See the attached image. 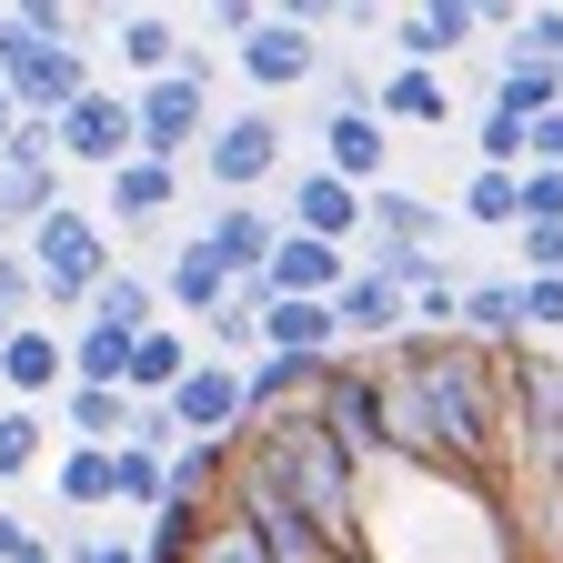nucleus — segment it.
I'll return each instance as SVG.
<instances>
[{
  "mask_svg": "<svg viewBox=\"0 0 563 563\" xmlns=\"http://www.w3.org/2000/svg\"><path fill=\"white\" fill-rule=\"evenodd\" d=\"M81 322H101V332H131V342H141V332H162L172 312H162V282H141V272H111L101 292H91V312H81Z\"/></svg>",
  "mask_w": 563,
  "mask_h": 563,
  "instance_id": "a878e982",
  "label": "nucleus"
},
{
  "mask_svg": "<svg viewBox=\"0 0 563 563\" xmlns=\"http://www.w3.org/2000/svg\"><path fill=\"white\" fill-rule=\"evenodd\" d=\"M332 322H342V352H352V342H402V332H412V302L393 292L373 262H352V282L332 292Z\"/></svg>",
  "mask_w": 563,
  "mask_h": 563,
  "instance_id": "2eb2a0df",
  "label": "nucleus"
},
{
  "mask_svg": "<svg viewBox=\"0 0 563 563\" xmlns=\"http://www.w3.org/2000/svg\"><path fill=\"white\" fill-rule=\"evenodd\" d=\"M523 332H563V282H523Z\"/></svg>",
  "mask_w": 563,
  "mask_h": 563,
  "instance_id": "a19ab883",
  "label": "nucleus"
},
{
  "mask_svg": "<svg viewBox=\"0 0 563 563\" xmlns=\"http://www.w3.org/2000/svg\"><path fill=\"white\" fill-rule=\"evenodd\" d=\"M242 81L252 91H302L312 70H322V41H312V21H292V11H262L252 31H242Z\"/></svg>",
  "mask_w": 563,
  "mask_h": 563,
  "instance_id": "9d476101",
  "label": "nucleus"
},
{
  "mask_svg": "<svg viewBox=\"0 0 563 563\" xmlns=\"http://www.w3.org/2000/svg\"><path fill=\"white\" fill-rule=\"evenodd\" d=\"M523 222H563V172L553 162H523Z\"/></svg>",
  "mask_w": 563,
  "mask_h": 563,
  "instance_id": "ea45409f",
  "label": "nucleus"
},
{
  "mask_svg": "<svg viewBox=\"0 0 563 563\" xmlns=\"http://www.w3.org/2000/svg\"><path fill=\"white\" fill-rule=\"evenodd\" d=\"M21 252H31V272H41V302H51V312H91V292L121 272V262H111V232L91 222L81 201H60Z\"/></svg>",
  "mask_w": 563,
  "mask_h": 563,
  "instance_id": "7ed1b4c3",
  "label": "nucleus"
},
{
  "mask_svg": "<svg viewBox=\"0 0 563 563\" xmlns=\"http://www.w3.org/2000/svg\"><path fill=\"white\" fill-rule=\"evenodd\" d=\"M282 232H302V242H332V252H352V232H363V191H352V181H332L322 162L292 181V222H282Z\"/></svg>",
  "mask_w": 563,
  "mask_h": 563,
  "instance_id": "f3484780",
  "label": "nucleus"
},
{
  "mask_svg": "<svg viewBox=\"0 0 563 563\" xmlns=\"http://www.w3.org/2000/svg\"><path fill=\"white\" fill-rule=\"evenodd\" d=\"M60 393H70V342H60L51 322H21L11 342H0V402L41 412V402H60Z\"/></svg>",
  "mask_w": 563,
  "mask_h": 563,
  "instance_id": "f8f14e48",
  "label": "nucleus"
},
{
  "mask_svg": "<svg viewBox=\"0 0 563 563\" xmlns=\"http://www.w3.org/2000/svg\"><path fill=\"white\" fill-rule=\"evenodd\" d=\"M473 31H483V0H422V11H402V21H393L402 70H443L453 51H473Z\"/></svg>",
  "mask_w": 563,
  "mask_h": 563,
  "instance_id": "4468645a",
  "label": "nucleus"
},
{
  "mask_svg": "<svg viewBox=\"0 0 563 563\" xmlns=\"http://www.w3.org/2000/svg\"><path fill=\"white\" fill-rule=\"evenodd\" d=\"M523 282H563V222H523Z\"/></svg>",
  "mask_w": 563,
  "mask_h": 563,
  "instance_id": "58836bf2",
  "label": "nucleus"
},
{
  "mask_svg": "<svg viewBox=\"0 0 563 563\" xmlns=\"http://www.w3.org/2000/svg\"><path fill=\"white\" fill-rule=\"evenodd\" d=\"M242 453H252V463H262V473H272V483L322 523L332 563H373V543H363V463H352L312 412H272V422H252Z\"/></svg>",
  "mask_w": 563,
  "mask_h": 563,
  "instance_id": "f03ea898",
  "label": "nucleus"
},
{
  "mask_svg": "<svg viewBox=\"0 0 563 563\" xmlns=\"http://www.w3.org/2000/svg\"><path fill=\"white\" fill-rule=\"evenodd\" d=\"M211 262H222L232 272V292H242V282H262L272 272V242H282V222H272V211H252V201H232V211H211Z\"/></svg>",
  "mask_w": 563,
  "mask_h": 563,
  "instance_id": "aec40b11",
  "label": "nucleus"
},
{
  "mask_svg": "<svg viewBox=\"0 0 563 563\" xmlns=\"http://www.w3.org/2000/svg\"><path fill=\"white\" fill-rule=\"evenodd\" d=\"M60 422H70V443H111V453H121L131 422H141V402H131V393H81V383H70V393H60Z\"/></svg>",
  "mask_w": 563,
  "mask_h": 563,
  "instance_id": "c85d7f7f",
  "label": "nucleus"
},
{
  "mask_svg": "<svg viewBox=\"0 0 563 563\" xmlns=\"http://www.w3.org/2000/svg\"><path fill=\"white\" fill-rule=\"evenodd\" d=\"M463 222H473V232H523V172H483V162H473Z\"/></svg>",
  "mask_w": 563,
  "mask_h": 563,
  "instance_id": "7c9ffc66",
  "label": "nucleus"
},
{
  "mask_svg": "<svg viewBox=\"0 0 563 563\" xmlns=\"http://www.w3.org/2000/svg\"><path fill=\"white\" fill-rule=\"evenodd\" d=\"M41 453H51V433H41V412H21V402H0V483H21V473H41Z\"/></svg>",
  "mask_w": 563,
  "mask_h": 563,
  "instance_id": "f704fd0d",
  "label": "nucleus"
},
{
  "mask_svg": "<svg viewBox=\"0 0 563 563\" xmlns=\"http://www.w3.org/2000/svg\"><path fill=\"white\" fill-rule=\"evenodd\" d=\"M60 563H141V543H70Z\"/></svg>",
  "mask_w": 563,
  "mask_h": 563,
  "instance_id": "c03bdc74",
  "label": "nucleus"
},
{
  "mask_svg": "<svg viewBox=\"0 0 563 563\" xmlns=\"http://www.w3.org/2000/svg\"><path fill=\"white\" fill-rule=\"evenodd\" d=\"M51 493L70 514H101V504H121V453L111 443H70L60 463H51Z\"/></svg>",
  "mask_w": 563,
  "mask_h": 563,
  "instance_id": "b1692460",
  "label": "nucleus"
},
{
  "mask_svg": "<svg viewBox=\"0 0 563 563\" xmlns=\"http://www.w3.org/2000/svg\"><path fill=\"white\" fill-rule=\"evenodd\" d=\"M131 121H141V162H172V172H181V152H201V141H211V91L172 70V81L131 91Z\"/></svg>",
  "mask_w": 563,
  "mask_h": 563,
  "instance_id": "6e6552de",
  "label": "nucleus"
},
{
  "mask_svg": "<svg viewBox=\"0 0 563 563\" xmlns=\"http://www.w3.org/2000/svg\"><path fill=\"white\" fill-rule=\"evenodd\" d=\"M493 111L533 131L543 111H563V70H533V60H504V70H493Z\"/></svg>",
  "mask_w": 563,
  "mask_h": 563,
  "instance_id": "c756f323",
  "label": "nucleus"
},
{
  "mask_svg": "<svg viewBox=\"0 0 563 563\" xmlns=\"http://www.w3.org/2000/svg\"><path fill=\"white\" fill-rule=\"evenodd\" d=\"M191 563H272V553H262L232 514H211V533H201V553H191Z\"/></svg>",
  "mask_w": 563,
  "mask_h": 563,
  "instance_id": "4c0bfd02",
  "label": "nucleus"
},
{
  "mask_svg": "<svg viewBox=\"0 0 563 563\" xmlns=\"http://www.w3.org/2000/svg\"><path fill=\"white\" fill-rule=\"evenodd\" d=\"M262 282H272V302H332L342 282H352V252H332V242H302V232H282Z\"/></svg>",
  "mask_w": 563,
  "mask_h": 563,
  "instance_id": "dca6fc26",
  "label": "nucleus"
},
{
  "mask_svg": "<svg viewBox=\"0 0 563 563\" xmlns=\"http://www.w3.org/2000/svg\"><path fill=\"white\" fill-rule=\"evenodd\" d=\"M31 543H51V533H31V523H21V514H0V563H21V553H31Z\"/></svg>",
  "mask_w": 563,
  "mask_h": 563,
  "instance_id": "79ce46f5",
  "label": "nucleus"
},
{
  "mask_svg": "<svg viewBox=\"0 0 563 563\" xmlns=\"http://www.w3.org/2000/svg\"><path fill=\"white\" fill-rule=\"evenodd\" d=\"M363 232H373L383 252H433V242L453 232V211L422 201V191H402V181H373V191H363Z\"/></svg>",
  "mask_w": 563,
  "mask_h": 563,
  "instance_id": "ddd939ff",
  "label": "nucleus"
},
{
  "mask_svg": "<svg viewBox=\"0 0 563 563\" xmlns=\"http://www.w3.org/2000/svg\"><path fill=\"white\" fill-rule=\"evenodd\" d=\"M373 111H383V131H393V121H412V131H443V121H453V91H443V70H383Z\"/></svg>",
  "mask_w": 563,
  "mask_h": 563,
  "instance_id": "393cba45",
  "label": "nucleus"
},
{
  "mask_svg": "<svg viewBox=\"0 0 563 563\" xmlns=\"http://www.w3.org/2000/svg\"><path fill=\"white\" fill-rule=\"evenodd\" d=\"M463 342H523V272L514 282H463Z\"/></svg>",
  "mask_w": 563,
  "mask_h": 563,
  "instance_id": "cd10ccee",
  "label": "nucleus"
},
{
  "mask_svg": "<svg viewBox=\"0 0 563 563\" xmlns=\"http://www.w3.org/2000/svg\"><path fill=\"white\" fill-rule=\"evenodd\" d=\"M111 51H121V70H131V91H152V81H172V70H181V31H172L162 11H111Z\"/></svg>",
  "mask_w": 563,
  "mask_h": 563,
  "instance_id": "412c9836",
  "label": "nucleus"
},
{
  "mask_svg": "<svg viewBox=\"0 0 563 563\" xmlns=\"http://www.w3.org/2000/svg\"><path fill=\"white\" fill-rule=\"evenodd\" d=\"M262 352H292V363H332V352H342L332 302H262Z\"/></svg>",
  "mask_w": 563,
  "mask_h": 563,
  "instance_id": "4be33fe9",
  "label": "nucleus"
},
{
  "mask_svg": "<svg viewBox=\"0 0 563 563\" xmlns=\"http://www.w3.org/2000/svg\"><path fill=\"white\" fill-rule=\"evenodd\" d=\"M533 162H553V172H563V111H543V121H533Z\"/></svg>",
  "mask_w": 563,
  "mask_h": 563,
  "instance_id": "37998d69",
  "label": "nucleus"
},
{
  "mask_svg": "<svg viewBox=\"0 0 563 563\" xmlns=\"http://www.w3.org/2000/svg\"><path fill=\"white\" fill-rule=\"evenodd\" d=\"M0 91L21 101V121H60L70 101H91V51H70V41H31L21 21H0Z\"/></svg>",
  "mask_w": 563,
  "mask_h": 563,
  "instance_id": "20e7f679",
  "label": "nucleus"
},
{
  "mask_svg": "<svg viewBox=\"0 0 563 563\" xmlns=\"http://www.w3.org/2000/svg\"><path fill=\"white\" fill-rule=\"evenodd\" d=\"M11 332H21V322H11V312H0V342H11Z\"/></svg>",
  "mask_w": 563,
  "mask_h": 563,
  "instance_id": "de8ad7c7",
  "label": "nucleus"
},
{
  "mask_svg": "<svg viewBox=\"0 0 563 563\" xmlns=\"http://www.w3.org/2000/svg\"><path fill=\"white\" fill-rule=\"evenodd\" d=\"M51 141H60V162H81V172H121L131 152H141V121H131V91H91V101H70L60 121H51Z\"/></svg>",
  "mask_w": 563,
  "mask_h": 563,
  "instance_id": "1a4fd4ad",
  "label": "nucleus"
},
{
  "mask_svg": "<svg viewBox=\"0 0 563 563\" xmlns=\"http://www.w3.org/2000/svg\"><path fill=\"white\" fill-rule=\"evenodd\" d=\"M493 373L483 363V342H422V332H402V352H393V402L422 422V473H504V453H514V433H504V402H493Z\"/></svg>",
  "mask_w": 563,
  "mask_h": 563,
  "instance_id": "f257e3e1",
  "label": "nucleus"
},
{
  "mask_svg": "<svg viewBox=\"0 0 563 563\" xmlns=\"http://www.w3.org/2000/svg\"><path fill=\"white\" fill-rule=\"evenodd\" d=\"M21 563H60V553H51V543H31V553H21Z\"/></svg>",
  "mask_w": 563,
  "mask_h": 563,
  "instance_id": "49530a36",
  "label": "nucleus"
},
{
  "mask_svg": "<svg viewBox=\"0 0 563 563\" xmlns=\"http://www.w3.org/2000/svg\"><path fill=\"white\" fill-rule=\"evenodd\" d=\"M31 302H41L31 252H21V242H0V312H11V322H31Z\"/></svg>",
  "mask_w": 563,
  "mask_h": 563,
  "instance_id": "e433bc0d",
  "label": "nucleus"
},
{
  "mask_svg": "<svg viewBox=\"0 0 563 563\" xmlns=\"http://www.w3.org/2000/svg\"><path fill=\"white\" fill-rule=\"evenodd\" d=\"M172 453H141V443H121V504L141 514V523H152L162 504H172V473H162Z\"/></svg>",
  "mask_w": 563,
  "mask_h": 563,
  "instance_id": "72a5a7b5",
  "label": "nucleus"
},
{
  "mask_svg": "<svg viewBox=\"0 0 563 563\" xmlns=\"http://www.w3.org/2000/svg\"><path fill=\"white\" fill-rule=\"evenodd\" d=\"M222 514H232V523H242V533H252V543H262L272 563H332L322 523H312V514H302L292 493H282V483H272V473L252 463V453L232 463V493H222Z\"/></svg>",
  "mask_w": 563,
  "mask_h": 563,
  "instance_id": "39448f33",
  "label": "nucleus"
},
{
  "mask_svg": "<svg viewBox=\"0 0 563 563\" xmlns=\"http://www.w3.org/2000/svg\"><path fill=\"white\" fill-rule=\"evenodd\" d=\"M222 302H232V272L211 262V242L191 232V242H181V252L162 262V312H172V322H211Z\"/></svg>",
  "mask_w": 563,
  "mask_h": 563,
  "instance_id": "a211bd4d",
  "label": "nucleus"
},
{
  "mask_svg": "<svg viewBox=\"0 0 563 563\" xmlns=\"http://www.w3.org/2000/svg\"><path fill=\"white\" fill-rule=\"evenodd\" d=\"M172 201H181V172H172V162H141V152H131V162L111 172V201H101V211H111V222H131V232H152Z\"/></svg>",
  "mask_w": 563,
  "mask_h": 563,
  "instance_id": "5701e85b",
  "label": "nucleus"
},
{
  "mask_svg": "<svg viewBox=\"0 0 563 563\" xmlns=\"http://www.w3.org/2000/svg\"><path fill=\"white\" fill-rule=\"evenodd\" d=\"M312 422H322V433H332L352 463H363V473H373V463H393V402H383V373H363L352 352L332 363V383H322Z\"/></svg>",
  "mask_w": 563,
  "mask_h": 563,
  "instance_id": "423d86ee",
  "label": "nucleus"
},
{
  "mask_svg": "<svg viewBox=\"0 0 563 563\" xmlns=\"http://www.w3.org/2000/svg\"><path fill=\"white\" fill-rule=\"evenodd\" d=\"M262 302H272V282H242V292H232L222 312L201 322V332H211V352H222V363H232V352H262Z\"/></svg>",
  "mask_w": 563,
  "mask_h": 563,
  "instance_id": "473e14b6",
  "label": "nucleus"
},
{
  "mask_svg": "<svg viewBox=\"0 0 563 563\" xmlns=\"http://www.w3.org/2000/svg\"><path fill=\"white\" fill-rule=\"evenodd\" d=\"M60 342H70V383H81V393H131V332L81 322V332H60Z\"/></svg>",
  "mask_w": 563,
  "mask_h": 563,
  "instance_id": "bb28decb",
  "label": "nucleus"
},
{
  "mask_svg": "<svg viewBox=\"0 0 563 563\" xmlns=\"http://www.w3.org/2000/svg\"><path fill=\"white\" fill-rule=\"evenodd\" d=\"M504 60L563 70V11H514V51H504Z\"/></svg>",
  "mask_w": 563,
  "mask_h": 563,
  "instance_id": "c9c22d12",
  "label": "nucleus"
},
{
  "mask_svg": "<svg viewBox=\"0 0 563 563\" xmlns=\"http://www.w3.org/2000/svg\"><path fill=\"white\" fill-rule=\"evenodd\" d=\"M383 152H393L383 111H332V121H322V172H332V181L373 191V181H383Z\"/></svg>",
  "mask_w": 563,
  "mask_h": 563,
  "instance_id": "6ab92c4d",
  "label": "nucleus"
},
{
  "mask_svg": "<svg viewBox=\"0 0 563 563\" xmlns=\"http://www.w3.org/2000/svg\"><path fill=\"white\" fill-rule=\"evenodd\" d=\"M201 172H211V191L252 201V191L282 172V121H272V111H232V121H211V141H201Z\"/></svg>",
  "mask_w": 563,
  "mask_h": 563,
  "instance_id": "0eeeda50",
  "label": "nucleus"
},
{
  "mask_svg": "<svg viewBox=\"0 0 563 563\" xmlns=\"http://www.w3.org/2000/svg\"><path fill=\"white\" fill-rule=\"evenodd\" d=\"M211 533V504H162L152 523H141V563H191Z\"/></svg>",
  "mask_w": 563,
  "mask_h": 563,
  "instance_id": "2f4dec72",
  "label": "nucleus"
},
{
  "mask_svg": "<svg viewBox=\"0 0 563 563\" xmlns=\"http://www.w3.org/2000/svg\"><path fill=\"white\" fill-rule=\"evenodd\" d=\"M11 131H21V101H11V91H0V152H11Z\"/></svg>",
  "mask_w": 563,
  "mask_h": 563,
  "instance_id": "a18cd8bd",
  "label": "nucleus"
},
{
  "mask_svg": "<svg viewBox=\"0 0 563 563\" xmlns=\"http://www.w3.org/2000/svg\"><path fill=\"white\" fill-rule=\"evenodd\" d=\"M172 422H181V443H242L252 402H242V373L222 363V352H201V363H191V383L172 393Z\"/></svg>",
  "mask_w": 563,
  "mask_h": 563,
  "instance_id": "9b49d317",
  "label": "nucleus"
}]
</instances>
